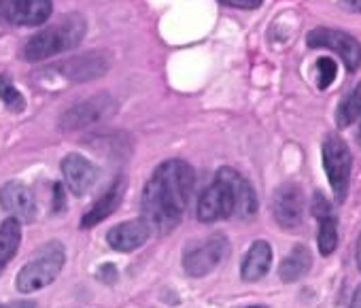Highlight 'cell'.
Returning <instances> with one entry per match:
<instances>
[{"label":"cell","instance_id":"obj_5","mask_svg":"<svg viewBox=\"0 0 361 308\" xmlns=\"http://www.w3.org/2000/svg\"><path fill=\"white\" fill-rule=\"evenodd\" d=\"M321 156H323V168H325L329 187L334 192V198H336L338 204H342L346 200V194H348L350 171H353V156H350V151H348L346 142L340 136L329 134L323 140Z\"/></svg>","mask_w":361,"mask_h":308},{"label":"cell","instance_id":"obj_28","mask_svg":"<svg viewBox=\"0 0 361 308\" xmlns=\"http://www.w3.org/2000/svg\"><path fill=\"white\" fill-rule=\"evenodd\" d=\"M35 302H9V304H0V308H35Z\"/></svg>","mask_w":361,"mask_h":308},{"label":"cell","instance_id":"obj_32","mask_svg":"<svg viewBox=\"0 0 361 308\" xmlns=\"http://www.w3.org/2000/svg\"><path fill=\"white\" fill-rule=\"evenodd\" d=\"M247 308H266V306H247Z\"/></svg>","mask_w":361,"mask_h":308},{"label":"cell","instance_id":"obj_6","mask_svg":"<svg viewBox=\"0 0 361 308\" xmlns=\"http://www.w3.org/2000/svg\"><path fill=\"white\" fill-rule=\"evenodd\" d=\"M230 253V242L224 234H213L202 242L188 247L183 255V268L190 276H207L213 272Z\"/></svg>","mask_w":361,"mask_h":308},{"label":"cell","instance_id":"obj_24","mask_svg":"<svg viewBox=\"0 0 361 308\" xmlns=\"http://www.w3.org/2000/svg\"><path fill=\"white\" fill-rule=\"evenodd\" d=\"M219 3L228 7H236V9H257L262 7L264 0H219Z\"/></svg>","mask_w":361,"mask_h":308},{"label":"cell","instance_id":"obj_12","mask_svg":"<svg viewBox=\"0 0 361 308\" xmlns=\"http://www.w3.org/2000/svg\"><path fill=\"white\" fill-rule=\"evenodd\" d=\"M0 207L24 223H32L37 217V202L32 192L18 181H9L0 190Z\"/></svg>","mask_w":361,"mask_h":308},{"label":"cell","instance_id":"obj_7","mask_svg":"<svg viewBox=\"0 0 361 308\" xmlns=\"http://www.w3.org/2000/svg\"><path fill=\"white\" fill-rule=\"evenodd\" d=\"M306 43L308 47H325L336 51L342 58L348 73H355L361 64V45L348 32L331 30V28H314L308 32Z\"/></svg>","mask_w":361,"mask_h":308},{"label":"cell","instance_id":"obj_9","mask_svg":"<svg viewBox=\"0 0 361 308\" xmlns=\"http://www.w3.org/2000/svg\"><path fill=\"white\" fill-rule=\"evenodd\" d=\"M304 207H306V200H304V192L300 185L283 183L276 187L272 196V215L281 228L285 230L298 228L304 219Z\"/></svg>","mask_w":361,"mask_h":308},{"label":"cell","instance_id":"obj_31","mask_svg":"<svg viewBox=\"0 0 361 308\" xmlns=\"http://www.w3.org/2000/svg\"><path fill=\"white\" fill-rule=\"evenodd\" d=\"M357 142L361 144V117H359V130H357Z\"/></svg>","mask_w":361,"mask_h":308},{"label":"cell","instance_id":"obj_10","mask_svg":"<svg viewBox=\"0 0 361 308\" xmlns=\"http://www.w3.org/2000/svg\"><path fill=\"white\" fill-rule=\"evenodd\" d=\"M51 11V0H0V16L16 26H41Z\"/></svg>","mask_w":361,"mask_h":308},{"label":"cell","instance_id":"obj_13","mask_svg":"<svg viewBox=\"0 0 361 308\" xmlns=\"http://www.w3.org/2000/svg\"><path fill=\"white\" fill-rule=\"evenodd\" d=\"M60 73L71 81H90L109 70V58L100 51H90L83 56H75L58 66Z\"/></svg>","mask_w":361,"mask_h":308},{"label":"cell","instance_id":"obj_14","mask_svg":"<svg viewBox=\"0 0 361 308\" xmlns=\"http://www.w3.org/2000/svg\"><path fill=\"white\" fill-rule=\"evenodd\" d=\"M126 185H128L126 177L115 179V181L111 183V187H109V190L92 204V209L83 215L81 228H83V230L94 228V226H98L100 221H104L106 217H111V215L119 209V204H121V200H123V196H126Z\"/></svg>","mask_w":361,"mask_h":308},{"label":"cell","instance_id":"obj_18","mask_svg":"<svg viewBox=\"0 0 361 308\" xmlns=\"http://www.w3.org/2000/svg\"><path fill=\"white\" fill-rule=\"evenodd\" d=\"M22 221L9 217L0 226V272L7 268V264L16 257L20 242H22Z\"/></svg>","mask_w":361,"mask_h":308},{"label":"cell","instance_id":"obj_23","mask_svg":"<svg viewBox=\"0 0 361 308\" xmlns=\"http://www.w3.org/2000/svg\"><path fill=\"white\" fill-rule=\"evenodd\" d=\"M336 75H338V66L331 58L323 56L317 60V85H319V90H327L334 83Z\"/></svg>","mask_w":361,"mask_h":308},{"label":"cell","instance_id":"obj_4","mask_svg":"<svg viewBox=\"0 0 361 308\" xmlns=\"http://www.w3.org/2000/svg\"><path fill=\"white\" fill-rule=\"evenodd\" d=\"M64 247L60 242H47L37 251V257L30 259L18 274L16 287L22 293H32L39 291L47 285H51L58 274L62 272L64 266Z\"/></svg>","mask_w":361,"mask_h":308},{"label":"cell","instance_id":"obj_8","mask_svg":"<svg viewBox=\"0 0 361 308\" xmlns=\"http://www.w3.org/2000/svg\"><path fill=\"white\" fill-rule=\"evenodd\" d=\"M117 104L109 94H98L90 100H83L75 106H71L62 117H60V128L64 132H75L81 128H87L100 119H106L115 113Z\"/></svg>","mask_w":361,"mask_h":308},{"label":"cell","instance_id":"obj_2","mask_svg":"<svg viewBox=\"0 0 361 308\" xmlns=\"http://www.w3.org/2000/svg\"><path fill=\"white\" fill-rule=\"evenodd\" d=\"M85 30H87V24L79 13L62 16L54 26H49V28L41 30L39 35H35L24 45L22 56L28 62H41V60L51 58V56L75 49L83 41Z\"/></svg>","mask_w":361,"mask_h":308},{"label":"cell","instance_id":"obj_16","mask_svg":"<svg viewBox=\"0 0 361 308\" xmlns=\"http://www.w3.org/2000/svg\"><path fill=\"white\" fill-rule=\"evenodd\" d=\"M270 266H272V247L266 240H255L243 259L240 276L247 283H257L268 274Z\"/></svg>","mask_w":361,"mask_h":308},{"label":"cell","instance_id":"obj_15","mask_svg":"<svg viewBox=\"0 0 361 308\" xmlns=\"http://www.w3.org/2000/svg\"><path fill=\"white\" fill-rule=\"evenodd\" d=\"M149 236H151V230L145 223V219H130L126 223H119V226L111 228L109 234H106V240L115 251L130 253V251L142 247Z\"/></svg>","mask_w":361,"mask_h":308},{"label":"cell","instance_id":"obj_22","mask_svg":"<svg viewBox=\"0 0 361 308\" xmlns=\"http://www.w3.org/2000/svg\"><path fill=\"white\" fill-rule=\"evenodd\" d=\"M0 100H3L5 106H7L9 111H13V113H20V111H24V106H26L24 96L20 94V90L13 85V81H11L7 75L0 77Z\"/></svg>","mask_w":361,"mask_h":308},{"label":"cell","instance_id":"obj_30","mask_svg":"<svg viewBox=\"0 0 361 308\" xmlns=\"http://www.w3.org/2000/svg\"><path fill=\"white\" fill-rule=\"evenodd\" d=\"M355 259H357V268L361 272V232L357 236V249H355Z\"/></svg>","mask_w":361,"mask_h":308},{"label":"cell","instance_id":"obj_26","mask_svg":"<svg viewBox=\"0 0 361 308\" xmlns=\"http://www.w3.org/2000/svg\"><path fill=\"white\" fill-rule=\"evenodd\" d=\"M64 187L60 185V183H56L54 185V213H60V211H64Z\"/></svg>","mask_w":361,"mask_h":308},{"label":"cell","instance_id":"obj_29","mask_svg":"<svg viewBox=\"0 0 361 308\" xmlns=\"http://www.w3.org/2000/svg\"><path fill=\"white\" fill-rule=\"evenodd\" d=\"M350 308H361V285L355 289L353 293V300H350Z\"/></svg>","mask_w":361,"mask_h":308},{"label":"cell","instance_id":"obj_20","mask_svg":"<svg viewBox=\"0 0 361 308\" xmlns=\"http://www.w3.org/2000/svg\"><path fill=\"white\" fill-rule=\"evenodd\" d=\"M361 117V81L355 85V90L340 102L336 111V123L338 128H348Z\"/></svg>","mask_w":361,"mask_h":308},{"label":"cell","instance_id":"obj_19","mask_svg":"<svg viewBox=\"0 0 361 308\" xmlns=\"http://www.w3.org/2000/svg\"><path fill=\"white\" fill-rule=\"evenodd\" d=\"M257 209H259V202H257V194H255L253 185L243 175H238V179H236V211H234V217L251 219V217H255Z\"/></svg>","mask_w":361,"mask_h":308},{"label":"cell","instance_id":"obj_27","mask_svg":"<svg viewBox=\"0 0 361 308\" xmlns=\"http://www.w3.org/2000/svg\"><path fill=\"white\" fill-rule=\"evenodd\" d=\"M340 5H342L346 11L361 13V0H340Z\"/></svg>","mask_w":361,"mask_h":308},{"label":"cell","instance_id":"obj_25","mask_svg":"<svg viewBox=\"0 0 361 308\" xmlns=\"http://www.w3.org/2000/svg\"><path fill=\"white\" fill-rule=\"evenodd\" d=\"M98 278L104 281V283H115L117 278V268L113 264H104L100 270H98Z\"/></svg>","mask_w":361,"mask_h":308},{"label":"cell","instance_id":"obj_11","mask_svg":"<svg viewBox=\"0 0 361 308\" xmlns=\"http://www.w3.org/2000/svg\"><path fill=\"white\" fill-rule=\"evenodd\" d=\"M62 175L75 196H85L98 181V168L79 153H71L62 160Z\"/></svg>","mask_w":361,"mask_h":308},{"label":"cell","instance_id":"obj_17","mask_svg":"<svg viewBox=\"0 0 361 308\" xmlns=\"http://www.w3.org/2000/svg\"><path fill=\"white\" fill-rule=\"evenodd\" d=\"M312 268V253L304 245H295L289 255L279 266V276L283 283H295L304 278Z\"/></svg>","mask_w":361,"mask_h":308},{"label":"cell","instance_id":"obj_3","mask_svg":"<svg viewBox=\"0 0 361 308\" xmlns=\"http://www.w3.org/2000/svg\"><path fill=\"white\" fill-rule=\"evenodd\" d=\"M238 171L234 168H219L215 181L202 192L198 200V219L202 223H213L219 219L234 217L236 211V179Z\"/></svg>","mask_w":361,"mask_h":308},{"label":"cell","instance_id":"obj_21","mask_svg":"<svg viewBox=\"0 0 361 308\" xmlns=\"http://www.w3.org/2000/svg\"><path fill=\"white\" fill-rule=\"evenodd\" d=\"M317 245L319 253L323 257L331 255L338 247V221L334 215H323L319 217V234H317Z\"/></svg>","mask_w":361,"mask_h":308},{"label":"cell","instance_id":"obj_1","mask_svg":"<svg viewBox=\"0 0 361 308\" xmlns=\"http://www.w3.org/2000/svg\"><path fill=\"white\" fill-rule=\"evenodd\" d=\"M194 187V168L183 160L159 164L142 192V219L151 232L166 236L183 219Z\"/></svg>","mask_w":361,"mask_h":308}]
</instances>
